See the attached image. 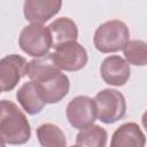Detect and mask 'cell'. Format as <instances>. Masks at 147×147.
Returning a JSON list of instances; mask_svg holds the SVG:
<instances>
[{"label":"cell","mask_w":147,"mask_h":147,"mask_svg":"<svg viewBox=\"0 0 147 147\" xmlns=\"http://www.w3.org/2000/svg\"><path fill=\"white\" fill-rule=\"evenodd\" d=\"M0 137L9 145H23L31 137L25 114L16 103L6 99L0 101Z\"/></svg>","instance_id":"6da1fadb"},{"label":"cell","mask_w":147,"mask_h":147,"mask_svg":"<svg viewBox=\"0 0 147 147\" xmlns=\"http://www.w3.org/2000/svg\"><path fill=\"white\" fill-rule=\"evenodd\" d=\"M130 31L126 24L119 20L102 23L95 30L93 42L101 53H114L122 51L129 42Z\"/></svg>","instance_id":"7a4b0ae2"},{"label":"cell","mask_w":147,"mask_h":147,"mask_svg":"<svg viewBox=\"0 0 147 147\" xmlns=\"http://www.w3.org/2000/svg\"><path fill=\"white\" fill-rule=\"evenodd\" d=\"M96 117L106 124H111L123 118L126 113L124 95L114 88H105L96 93L93 99Z\"/></svg>","instance_id":"3957f363"},{"label":"cell","mask_w":147,"mask_h":147,"mask_svg":"<svg viewBox=\"0 0 147 147\" xmlns=\"http://www.w3.org/2000/svg\"><path fill=\"white\" fill-rule=\"evenodd\" d=\"M18 45L24 53L33 57H41L48 54L52 41L47 26L40 24L24 26L18 38Z\"/></svg>","instance_id":"277c9868"},{"label":"cell","mask_w":147,"mask_h":147,"mask_svg":"<svg viewBox=\"0 0 147 147\" xmlns=\"http://www.w3.org/2000/svg\"><path fill=\"white\" fill-rule=\"evenodd\" d=\"M53 61L60 70L78 71L87 63V52L77 41L63 44L52 53Z\"/></svg>","instance_id":"5b68a950"},{"label":"cell","mask_w":147,"mask_h":147,"mask_svg":"<svg viewBox=\"0 0 147 147\" xmlns=\"http://www.w3.org/2000/svg\"><path fill=\"white\" fill-rule=\"evenodd\" d=\"M67 118L71 126L82 130L93 125L96 118V110L93 99L86 95H78L70 100L65 109Z\"/></svg>","instance_id":"8992f818"},{"label":"cell","mask_w":147,"mask_h":147,"mask_svg":"<svg viewBox=\"0 0 147 147\" xmlns=\"http://www.w3.org/2000/svg\"><path fill=\"white\" fill-rule=\"evenodd\" d=\"M26 60L17 54H10L0 60V91L9 92L26 76Z\"/></svg>","instance_id":"52a82bcc"},{"label":"cell","mask_w":147,"mask_h":147,"mask_svg":"<svg viewBox=\"0 0 147 147\" xmlns=\"http://www.w3.org/2000/svg\"><path fill=\"white\" fill-rule=\"evenodd\" d=\"M62 7L60 0H26L23 6V13L26 21L31 24L42 25L55 16Z\"/></svg>","instance_id":"ba28073f"},{"label":"cell","mask_w":147,"mask_h":147,"mask_svg":"<svg viewBox=\"0 0 147 147\" xmlns=\"http://www.w3.org/2000/svg\"><path fill=\"white\" fill-rule=\"evenodd\" d=\"M100 74L103 82L113 86H123L130 78V64L118 55L107 56L101 67Z\"/></svg>","instance_id":"9c48e42d"},{"label":"cell","mask_w":147,"mask_h":147,"mask_svg":"<svg viewBox=\"0 0 147 147\" xmlns=\"http://www.w3.org/2000/svg\"><path fill=\"white\" fill-rule=\"evenodd\" d=\"M36 83L39 86L46 103H57L68 94L70 88L69 78L61 71Z\"/></svg>","instance_id":"30bf717a"},{"label":"cell","mask_w":147,"mask_h":147,"mask_svg":"<svg viewBox=\"0 0 147 147\" xmlns=\"http://www.w3.org/2000/svg\"><path fill=\"white\" fill-rule=\"evenodd\" d=\"M146 138L137 123L122 124L113 133L110 147H145Z\"/></svg>","instance_id":"8fae6325"},{"label":"cell","mask_w":147,"mask_h":147,"mask_svg":"<svg viewBox=\"0 0 147 147\" xmlns=\"http://www.w3.org/2000/svg\"><path fill=\"white\" fill-rule=\"evenodd\" d=\"M16 99L22 108L30 115L39 114L46 105L38 84L32 80L24 83L18 88L16 92Z\"/></svg>","instance_id":"7c38bea8"},{"label":"cell","mask_w":147,"mask_h":147,"mask_svg":"<svg viewBox=\"0 0 147 147\" xmlns=\"http://www.w3.org/2000/svg\"><path fill=\"white\" fill-rule=\"evenodd\" d=\"M52 47L56 48L63 44L76 41L78 38V28L69 17H60L53 21L48 26Z\"/></svg>","instance_id":"4fadbf2b"},{"label":"cell","mask_w":147,"mask_h":147,"mask_svg":"<svg viewBox=\"0 0 147 147\" xmlns=\"http://www.w3.org/2000/svg\"><path fill=\"white\" fill-rule=\"evenodd\" d=\"M60 71L61 70L55 65L53 61L52 53H48L41 57H36L28 62L26 65V76L32 82H40L48 76Z\"/></svg>","instance_id":"5bb4252c"},{"label":"cell","mask_w":147,"mask_h":147,"mask_svg":"<svg viewBox=\"0 0 147 147\" xmlns=\"http://www.w3.org/2000/svg\"><path fill=\"white\" fill-rule=\"evenodd\" d=\"M107 131L100 125H91L82 129L76 137V146L78 147H106Z\"/></svg>","instance_id":"9a60e30c"},{"label":"cell","mask_w":147,"mask_h":147,"mask_svg":"<svg viewBox=\"0 0 147 147\" xmlns=\"http://www.w3.org/2000/svg\"><path fill=\"white\" fill-rule=\"evenodd\" d=\"M37 138L42 147H65L67 139L63 131L55 124L45 123L37 129Z\"/></svg>","instance_id":"2e32d148"},{"label":"cell","mask_w":147,"mask_h":147,"mask_svg":"<svg viewBox=\"0 0 147 147\" xmlns=\"http://www.w3.org/2000/svg\"><path fill=\"white\" fill-rule=\"evenodd\" d=\"M123 53L129 64L142 67L147 63V44L144 40H129Z\"/></svg>","instance_id":"e0dca14e"},{"label":"cell","mask_w":147,"mask_h":147,"mask_svg":"<svg viewBox=\"0 0 147 147\" xmlns=\"http://www.w3.org/2000/svg\"><path fill=\"white\" fill-rule=\"evenodd\" d=\"M0 147H5V141L2 140L1 137H0Z\"/></svg>","instance_id":"ac0fdd59"},{"label":"cell","mask_w":147,"mask_h":147,"mask_svg":"<svg viewBox=\"0 0 147 147\" xmlns=\"http://www.w3.org/2000/svg\"><path fill=\"white\" fill-rule=\"evenodd\" d=\"M70 147H78V146H70Z\"/></svg>","instance_id":"d6986e66"},{"label":"cell","mask_w":147,"mask_h":147,"mask_svg":"<svg viewBox=\"0 0 147 147\" xmlns=\"http://www.w3.org/2000/svg\"><path fill=\"white\" fill-rule=\"evenodd\" d=\"M0 93H1V91H0Z\"/></svg>","instance_id":"ffe728a7"}]
</instances>
